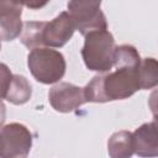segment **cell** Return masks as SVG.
Here are the masks:
<instances>
[{
    "label": "cell",
    "mask_w": 158,
    "mask_h": 158,
    "mask_svg": "<svg viewBox=\"0 0 158 158\" xmlns=\"http://www.w3.org/2000/svg\"><path fill=\"white\" fill-rule=\"evenodd\" d=\"M47 2H35V1H30V2H22V5L30 7V9H38V7H42L44 6Z\"/></svg>",
    "instance_id": "16"
},
{
    "label": "cell",
    "mask_w": 158,
    "mask_h": 158,
    "mask_svg": "<svg viewBox=\"0 0 158 158\" xmlns=\"http://www.w3.org/2000/svg\"><path fill=\"white\" fill-rule=\"evenodd\" d=\"M148 105L152 111L154 121H158V88L151 93L149 99H148Z\"/></svg>",
    "instance_id": "15"
},
{
    "label": "cell",
    "mask_w": 158,
    "mask_h": 158,
    "mask_svg": "<svg viewBox=\"0 0 158 158\" xmlns=\"http://www.w3.org/2000/svg\"><path fill=\"white\" fill-rule=\"evenodd\" d=\"M107 152L110 158H131L135 154L133 133L130 131L112 133L107 141Z\"/></svg>",
    "instance_id": "11"
},
{
    "label": "cell",
    "mask_w": 158,
    "mask_h": 158,
    "mask_svg": "<svg viewBox=\"0 0 158 158\" xmlns=\"http://www.w3.org/2000/svg\"><path fill=\"white\" fill-rule=\"evenodd\" d=\"M84 46L81 48L83 60L89 70L99 73H109L115 63L116 44L115 38L107 30L93 31L84 36Z\"/></svg>",
    "instance_id": "2"
},
{
    "label": "cell",
    "mask_w": 158,
    "mask_h": 158,
    "mask_svg": "<svg viewBox=\"0 0 158 158\" xmlns=\"http://www.w3.org/2000/svg\"><path fill=\"white\" fill-rule=\"evenodd\" d=\"M67 7L75 30L83 36L93 31L107 30V21L100 9V1H69Z\"/></svg>",
    "instance_id": "4"
},
{
    "label": "cell",
    "mask_w": 158,
    "mask_h": 158,
    "mask_svg": "<svg viewBox=\"0 0 158 158\" xmlns=\"http://www.w3.org/2000/svg\"><path fill=\"white\" fill-rule=\"evenodd\" d=\"M139 88L148 90L158 86V60L156 58H143L138 68Z\"/></svg>",
    "instance_id": "13"
},
{
    "label": "cell",
    "mask_w": 158,
    "mask_h": 158,
    "mask_svg": "<svg viewBox=\"0 0 158 158\" xmlns=\"http://www.w3.org/2000/svg\"><path fill=\"white\" fill-rule=\"evenodd\" d=\"M138 68L121 67L114 72L95 75L84 88L86 102L125 100L139 90Z\"/></svg>",
    "instance_id": "1"
},
{
    "label": "cell",
    "mask_w": 158,
    "mask_h": 158,
    "mask_svg": "<svg viewBox=\"0 0 158 158\" xmlns=\"http://www.w3.org/2000/svg\"><path fill=\"white\" fill-rule=\"evenodd\" d=\"M47 21H28L23 23L21 42L31 51L43 47V31Z\"/></svg>",
    "instance_id": "12"
},
{
    "label": "cell",
    "mask_w": 158,
    "mask_h": 158,
    "mask_svg": "<svg viewBox=\"0 0 158 158\" xmlns=\"http://www.w3.org/2000/svg\"><path fill=\"white\" fill-rule=\"evenodd\" d=\"M1 158H26L32 147V133L19 122L2 126L0 133Z\"/></svg>",
    "instance_id": "5"
},
{
    "label": "cell",
    "mask_w": 158,
    "mask_h": 158,
    "mask_svg": "<svg viewBox=\"0 0 158 158\" xmlns=\"http://www.w3.org/2000/svg\"><path fill=\"white\" fill-rule=\"evenodd\" d=\"M22 2L1 1L0 2V30L4 42L12 41L22 33L23 25L21 21Z\"/></svg>",
    "instance_id": "9"
},
{
    "label": "cell",
    "mask_w": 158,
    "mask_h": 158,
    "mask_svg": "<svg viewBox=\"0 0 158 158\" xmlns=\"http://www.w3.org/2000/svg\"><path fill=\"white\" fill-rule=\"evenodd\" d=\"M141 57L138 51L131 46V44H121L116 47L115 52V68L121 67H130V68H137L141 64Z\"/></svg>",
    "instance_id": "14"
},
{
    "label": "cell",
    "mask_w": 158,
    "mask_h": 158,
    "mask_svg": "<svg viewBox=\"0 0 158 158\" xmlns=\"http://www.w3.org/2000/svg\"><path fill=\"white\" fill-rule=\"evenodd\" d=\"M32 88L23 75L11 74L7 67L1 64V96L4 100L14 104L22 105L31 99Z\"/></svg>",
    "instance_id": "7"
},
{
    "label": "cell",
    "mask_w": 158,
    "mask_h": 158,
    "mask_svg": "<svg viewBox=\"0 0 158 158\" xmlns=\"http://www.w3.org/2000/svg\"><path fill=\"white\" fill-rule=\"evenodd\" d=\"M27 65L33 78L42 84H54L65 74L64 56L56 49L41 47L32 49L27 56Z\"/></svg>",
    "instance_id": "3"
},
{
    "label": "cell",
    "mask_w": 158,
    "mask_h": 158,
    "mask_svg": "<svg viewBox=\"0 0 158 158\" xmlns=\"http://www.w3.org/2000/svg\"><path fill=\"white\" fill-rule=\"evenodd\" d=\"M48 100L52 107L58 112H72L86 102L83 88L62 81L49 89Z\"/></svg>",
    "instance_id": "6"
},
{
    "label": "cell",
    "mask_w": 158,
    "mask_h": 158,
    "mask_svg": "<svg viewBox=\"0 0 158 158\" xmlns=\"http://www.w3.org/2000/svg\"><path fill=\"white\" fill-rule=\"evenodd\" d=\"M135 153L141 158L158 157V121L146 122L133 132Z\"/></svg>",
    "instance_id": "10"
},
{
    "label": "cell",
    "mask_w": 158,
    "mask_h": 158,
    "mask_svg": "<svg viewBox=\"0 0 158 158\" xmlns=\"http://www.w3.org/2000/svg\"><path fill=\"white\" fill-rule=\"evenodd\" d=\"M75 31L74 22L68 11L60 12L53 20L46 22L43 31V46L59 48L63 47Z\"/></svg>",
    "instance_id": "8"
}]
</instances>
